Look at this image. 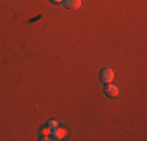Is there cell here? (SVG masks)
Instances as JSON below:
<instances>
[{
	"label": "cell",
	"instance_id": "cell-1",
	"mask_svg": "<svg viewBox=\"0 0 147 141\" xmlns=\"http://www.w3.org/2000/svg\"><path fill=\"white\" fill-rule=\"evenodd\" d=\"M99 75H100V80H102L103 83H110L114 80V70L110 69V68H103V69H100Z\"/></svg>",
	"mask_w": 147,
	"mask_h": 141
},
{
	"label": "cell",
	"instance_id": "cell-2",
	"mask_svg": "<svg viewBox=\"0 0 147 141\" xmlns=\"http://www.w3.org/2000/svg\"><path fill=\"white\" fill-rule=\"evenodd\" d=\"M103 91H105V94H107L108 97H116L117 94H119V88L116 86V85H113V83H111V82L105 85Z\"/></svg>",
	"mask_w": 147,
	"mask_h": 141
},
{
	"label": "cell",
	"instance_id": "cell-3",
	"mask_svg": "<svg viewBox=\"0 0 147 141\" xmlns=\"http://www.w3.org/2000/svg\"><path fill=\"white\" fill-rule=\"evenodd\" d=\"M66 135H67V130H66V129H61V127H55L53 132L50 133V138H52V140H63Z\"/></svg>",
	"mask_w": 147,
	"mask_h": 141
},
{
	"label": "cell",
	"instance_id": "cell-4",
	"mask_svg": "<svg viewBox=\"0 0 147 141\" xmlns=\"http://www.w3.org/2000/svg\"><path fill=\"white\" fill-rule=\"evenodd\" d=\"M63 3L67 9H78L82 6V0H64Z\"/></svg>",
	"mask_w": 147,
	"mask_h": 141
},
{
	"label": "cell",
	"instance_id": "cell-5",
	"mask_svg": "<svg viewBox=\"0 0 147 141\" xmlns=\"http://www.w3.org/2000/svg\"><path fill=\"white\" fill-rule=\"evenodd\" d=\"M39 133H41V140H50V133H52V129L49 125H45V127H42V129L39 130Z\"/></svg>",
	"mask_w": 147,
	"mask_h": 141
},
{
	"label": "cell",
	"instance_id": "cell-6",
	"mask_svg": "<svg viewBox=\"0 0 147 141\" xmlns=\"http://www.w3.org/2000/svg\"><path fill=\"white\" fill-rule=\"evenodd\" d=\"M49 127H50V129L58 127V121H57V119H52V121H49Z\"/></svg>",
	"mask_w": 147,
	"mask_h": 141
},
{
	"label": "cell",
	"instance_id": "cell-7",
	"mask_svg": "<svg viewBox=\"0 0 147 141\" xmlns=\"http://www.w3.org/2000/svg\"><path fill=\"white\" fill-rule=\"evenodd\" d=\"M50 2H53V3H63L64 0H50Z\"/></svg>",
	"mask_w": 147,
	"mask_h": 141
}]
</instances>
